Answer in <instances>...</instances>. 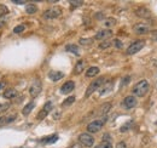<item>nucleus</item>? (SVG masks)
I'll return each mask as SVG.
<instances>
[{"mask_svg":"<svg viewBox=\"0 0 157 148\" xmlns=\"http://www.w3.org/2000/svg\"><path fill=\"white\" fill-rule=\"evenodd\" d=\"M149 87H150V85H149V82H148V80H140V82H138V83H136V84L133 86L132 94H133L134 96L143 97V96H145L146 94H148Z\"/></svg>","mask_w":157,"mask_h":148,"instance_id":"f257e3e1","label":"nucleus"},{"mask_svg":"<svg viewBox=\"0 0 157 148\" xmlns=\"http://www.w3.org/2000/svg\"><path fill=\"white\" fill-rule=\"evenodd\" d=\"M104 83H105V78H103V77L95 79L94 82H92L90 85H88L87 90H86V94H85V97H86V98H88V97H90L92 94H94V91H97L99 87H102Z\"/></svg>","mask_w":157,"mask_h":148,"instance_id":"f03ea898","label":"nucleus"},{"mask_svg":"<svg viewBox=\"0 0 157 148\" xmlns=\"http://www.w3.org/2000/svg\"><path fill=\"white\" fill-rule=\"evenodd\" d=\"M105 120H106V118H102V119H95V120L91 122L87 125V131L91 134H95L98 131H100V129L105 124Z\"/></svg>","mask_w":157,"mask_h":148,"instance_id":"7ed1b4c3","label":"nucleus"},{"mask_svg":"<svg viewBox=\"0 0 157 148\" xmlns=\"http://www.w3.org/2000/svg\"><path fill=\"white\" fill-rule=\"evenodd\" d=\"M62 15V10L59 6H53L51 9L46 10V11L42 14V17L45 19H54V18H58Z\"/></svg>","mask_w":157,"mask_h":148,"instance_id":"20e7f679","label":"nucleus"},{"mask_svg":"<svg viewBox=\"0 0 157 148\" xmlns=\"http://www.w3.org/2000/svg\"><path fill=\"white\" fill-rule=\"evenodd\" d=\"M78 142H80L81 146L90 148V147H92L94 144V137L91 134H88V132H83V134H81L80 136H78Z\"/></svg>","mask_w":157,"mask_h":148,"instance_id":"39448f33","label":"nucleus"},{"mask_svg":"<svg viewBox=\"0 0 157 148\" xmlns=\"http://www.w3.org/2000/svg\"><path fill=\"white\" fill-rule=\"evenodd\" d=\"M145 46V41L144 40H135V41H133L129 46H128V49H127V55H135L136 52H139L141 49Z\"/></svg>","mask_w":157,"mask_h":148,"instance_id":"423d86ee","label":"nucleus"},{"mask_svg":"<svg viewBox=\"0 0 157 148\" xmlns=\"http://www.w3.org/2000/svg\"><path fill=\"white\" fill-rule=\"evenodd\" d=\"M41 89H42L41 82L39 80V79H35V80L33 82V84L30 85V87H29V94H30L32 97H36L41 92Z\"/></svg>","mask_w":157,"mask_h":148,"instance_id":"0eeeda50","label":"nucleus"},{"mask_svg":"<svg viewBox=\"0 0 157 148\" xmlns=\"http://www.w3.org/2000/svg\"><path fill=\"white\" fill-rule=\"evenodd\" d=\"M134 14H135L136 17H139V18H146V19H148V18H151L152 17V12L150 11L148 7H145V6L136 7Z\"/></svg>","mask_w":157,"mask_h":148,"instance_id":"6e6552de","label":"nucleus"},{"mask_svg":"<svg viewBox=\"0 0 157 148\" xmlns=\"http://www.w3.org/2000/svg\"><path fill=\"white\" fill-rule=\"evenodd\" d=\"M136 104H138V101H136L135 96H127L122 101V107L126 109H132V108L136 107Z\"/></svg>","mask_w":157,"mask_h":148,"instance_id":"1a4fd4ad","label":"nucleus"},{"mask_svg":"<svg viewBox=\"0 0 157 148\" xmlns=\"http://www.w3.org/2000/svg\"><path fill=\"white\" fill-rule=\"evenodd\" d=\"M133 32L135 34H139V35L148 33L149 32V24H146V23H136L133 27Z\"/></svg>","mask_w":157,"mask_h":148,"instance_id":"9d476101","label":"nucleus"},{"mask_svg":"<svg viewBox=\"0 0 157 148\" xmlns=\"http://www.w3.org/2000/svg\"><path fill=\"white\" fill-rule=\"evenodd\" d=\"M111 35H112V32L110 29H102V31L97 32L94 39H97V40H107V38H110Z\"/></svg>","mask_w":157,"mask_h":148,"instance_id":"9b49d317","label":"nucleus"},{"mask_svg":"<svg viewBox=\"0 0 157 148\" xmlns=\"http://www.w3.org/2000/svg\"><path fill=\"white\" fill-rule=\"evenodd\" d=\"M74 87H75V83L73 82V80H69V82H66V83H64L63 85H62V87H61V92L62 94H70L73 90H74Z\"/></svg>","mask_w":157,"mask_h":148,"instance_id":"f8f14e48","label":"nucleus"},{"mask_svg":"<svg viewBox=\"0 0 157 148\" xmlns=\"http://www.w3.org/2000/svg\"><path fill=\"white\" fill-rule=\"evenodd\" d=\"M17 114L16 113H10V114H5L0 118V125H4V124H10L12 123L16 119Z\"/></svg>","mask_w":157,"mask_h":148,"instance_id":"ddd939ff","label":"nucleus"},{"mask_svg":"<svg viewBox=\"0 0 157 148\" xmlns=\"http://www.w3.org/2000/svg\"><path fill=\"white\" fill-rule=\"evenodd\" d=\"M48 77H50V79L52 82H58L61 80V79L64 77V74L62 72H56V71H51L50 73H48Z\"/></svg>","mask_w":157,"mask_h":148,"instance_id":"4468645a","label":"nucleus"},{"mask_svg":"<svg viewBox=\"0 0 157 148\" xmlns=\"http://www.w3.org/2000/svg\"><path fill=\"white\" fill-rule=\"evenodd\" d=\"M85 66H86V62H85L83 60L78 61V62L75 64V68H74V73H75V74H81V73L83 72V69H85Z\"/></svg>","mask_w":157,"mask_h":148,"instance_id":"2eb2a0df","label":"nucleus"},{"mask_svg":"<svg viewBox=\"0 0 157 148\" xmlns=\"http://www.w3.org/2000/svg\"><path fill=\"white\" fill-rule=\"evenodd\" d=\"M3 96H4V98H6V100H11V98L17 96V91L15 90V89H7V90L4 91Z\"/></svg>","mask_w":157,"mask_h":148,"instance_id":"dca6fc26","label":"nucleus"},{"mask_svg":"<svg viewBox=\"0 0 157 148\" xmlns=\"http://www.w3.org/2000/svg\"><path fill=\"white\" fill-rule=\"evenodd\" d=\"M65 50L69 51V52H73L75 56H80V50H78V46H77V45L69 44V45L65 46Z\"/></svg>","mask_w":157,"mask_h":148,"instance_id":"f3484780","label":"nucleus"},{"mask_svg":"<svg viewBox=\"0 0 157 148\" xmlns=\"http://www.w3.org/2000/svg\"><path fill=\"white\" fill-rule=\"evenodd\" d=\"M111 89H112V80L110 82H107V83H104L103 84V89L100 90V95H106L107 92H110L111 91Z\"/></svg>","mask_w":157,"mask_h":148,"instance_id":"a211bd4d","label":"nucleus"},{"mask_svg":"<svg viewBox=\"0 0 157 148\" xmlns=\"http://www.w3.org/2000/svg\"><path fill=\"white\" fill-rule=\"evenodd\" d=\"M111 109V103L110 102H106V103H104L100 108H99V115H105V114H107L109 113V111Z\"/></svg>","mask_w":157,"mask_h":148,"instance_id":"6ab92c4d","label":"nucleus"},{"mask_svg":"<svg viewBox=\"0 0 157 148\" xmlns=\"http://www.w3.org/2000/svg\"><path fill=\"white\" fill-rule=\"evenodd\" d=\"M97 74H99V68H98V67H91V68H88L87 72H86V77L87 78H93Z\"/></svg>","mask_w":157,"mask_h":148,"instance_id":"aec40b11","label":"nucleus"},{"mask_svg":"<svg viewBox=\"0 0 157 148\" xmlns=\"http://www.w3.org/2000/svg\"><path fill=\"white\" fill-rule=\"evenodd\" d=\"M58 140V136L57 135H51V136H47V137H44L41 139V143H54L56 141Z\"/></svg>","mask_w":157,"mask_h":148,"instance_id":"412c9836","label":"nucleus"},{"mask_svg":"<svg viewBox=\"0 0 157 148\" xmlns=\"http://www.w3.org/2000/svg\"><path fill=\"white\" fill-rule=\"evenodd\" d=\"M34 106H35V104H34V102H33V101H32V102H29V103H28V104H27V106L23 108V111H22L23 115H25V117H27V115H29V114H30V112L33 111Z\"/></svg>","mask_w":157,"mask_h":148,"instance_id":"4be33fe9","label":"nucleus"},{"mask_svg":"<svg viewBox=\"0 0 157 148\" xmlns=\"http://www.w3.org/2000/svg\"><path fill=\"white\" fill-rule=\"evenodd\" d=\"M116 24V19L115 18H105L104 21H103V26L105 28H111Z\"/></svg>","mask_w":157,"mask_h":148,"instance_id":"5701e85b","label":"nucleus"},{"mask_svg":"<svg viewBox=\"0 0 157 148\" xmlns=\"http://www.w3.org/2000/svg\"><path fill=\"white\" fill-rule=\"evenodd\" d=\"M25 11H27V14H29V15L35 14V12L37 11V6H36L35 4H27V6H25Z\"/></svg>","mask_w":157,"mask_h":148,"instance_id":"b1692460","label":"nucleus"},{"mask_svg":"<svg viewBox=\"0 0 157 148\" xmlns=\"http://www.w3.org/2000/svg\"><path fill=\"white\" fill-rule=\"evenodd\" d=\"M74 102H75V97H74V96H70V97L65 98V100L63 101V107H69V106H71Z\"/></svg>","mask_w":157,"mask_h":148,"instance_id":"393cba45","label":"nucleus"},{"mask_svg":"<svg viewBox=\"0 0 157 148\" xmlns=\"http://www.w3.org/2000/svg\"><path fill=\"white\" fill-rule=\"evenodd\" d=\"M112 45V41H110V40H104V41H102L100 44H99V47L100 50H105V49H107V47H110Z\"/></svg>","mask_w":157,"mask_h":148,"instance_id":"a878e982","label":"nucleus"},{"mask_svg":"<svg viewBox=\"0 0 157 148\" xmlns=\"http://www.w3.org/2000/svg\"><path fill=\"white\" fill-rule=\"evenodd\" d=\"M10 103H0V115H1L3 113H5L8 108H10Z\"/></svg>","mask_w":157,"mask_h":148,"instance_id":"bb28decb","label":"nucleus"},{"mask_svg":"<svg viewBox=\"0 0 157 148\" xmlns=\"http://www.w3.org/2000/svg\"><path fill=\"white\" fill-rule=\"evenodd\" d=\"M24 29H25L24 24H18L17 27L13 28V33H15V34H19V33H22V32L24 31Z\"/></svg>","mask_w":157,"mask_h":148,"instance_id":"cd10ccee","label":"nucleus"},{"mask_svg":"<svg viewBox=\"0 0 157 148\" xmlns=\"http://www.w3.org/2000/svg\"><path fill=\"white\" fill-rule=\"evenodd\" d=\"M98 148H112V144L110 141H103L99 146H98Z\"/></svg>","mask_w":157,"mask_h":148,"instance_id":"c85d7f7f","label":"nucleus"},{"mask_svg":"<svg viewBox=\"0 0 157 148\" xmlns=\"http://www.w3.org/2000/svg\"><path fill=\"white\" fill-rule=\"evenodd\" d=\"M47 114H48V112H46L45 109H41L40 112H39V114H37V119H39V120L45 119V118L47 117Z\"/></svg>","mask_w":157,"mask_h":148,"instance_id":"c756f323","label":"nucleus"},{"mask_svg":"<svg viewBox=\"0 0 157 148\" xmlns=\"http://www.w3.org/2000/svg\"><path fill=\"white\" fill-rule=\"evenodd\" d=\"M52 108H53V104H52V102H50V101H48V102H46V103H45V106H44V108H42V109H45L46 112H48V113H50V112L52 111Z\"/></svg>","mask_w":157,"mask_h":148,"instance_id":"7c9ffc66","label":"nucleus"},{"mask_svg":"<svg viewBox=\"0 0 157 148\" xmlns=\"http://www.w3.org/2000/svg\"><path fill=\"white\" fill-rule=\"evenodd\" d=\"M7 12H8L7 7L4 6V5H0V17H3V16H5V15H7Z\"/></svg>","mask_w":157,"mask_h":148,"instance_id":"2f4dec72","label":"nucleus"},{"mask_svg":"<svg viewBox=\"0 0 157 148\" xmlns=\"http://www.w3.org/2000/svg\"><path fill=\"white\" fill-rule=\"evenodd\" d=\"M93 43V39H80L81 45H91Z\"/></svg>","mask_w":157,"mask_h":148,"instance_id":"473e14b6","label":"nucleus"},{"mask_svg":"<svg viewBox=\"0 0 157 148\" xmlns=\"http://www.w3.org/2000/svg\"><path fill=\"white\" fill-rule=\"evenodd\" d=\"M112 44L115 45V47H116V49H122V45H123V44H122V41H121V40H119V39H115V40L112 41Z\"/></svg>","mask_w":157,"mask_h":148,"instance_id":"72a5a7b5","label":"nucleus"},{"mask_svg":"<svg viewBox=\"0 0 157 148\" xmlns=\"http://www.w3.org/2000/svg\"><path fill=\"white\" fill-rule=\"evenodd\" d=\"M132 123H133V122H128L124 126H122V127H121V132H126L127 130H128L129 127H131V125H132Z\"/></svg>","mask_w":157,"mask_h":148,"instance_id":"f704fd0d","label":"nucleus"},{"mask_svg":"<svg viewBox=\"0 0 157 148\" xmlns=\"http://www.w3.org/2000/svg\"><path fill=\"white\" fill-rule=\"evenodd\" d=\"M129 80H131V77L129 75H127V77H124L123 79H122V86H124V85H127L129 83Z\"/></svg>","mask_w":157,"mask_h":148,"instance_id":"c9c22d12","label":"nucleus"},{"mask_svg":"<svg viewBox=\"0 0 157 148\" xmlns=\"http://www.w3.org/2000/svg\"><path fill=\"white\" fill-rule=\"evenodd\" d=\"M116 148H127V146H126V142H123V141H120V142H117V144H116Z\"/></svg>","mask_w":157,"mask_h":148,"instance_id":"e433bc0d","label":"nucleus"},{"mask_svg":"<svg viewBox=\"0 0 157 148\" xmlns=\"http://www.w3.org/2000/svg\"><path fill=\"white\" fill-rule=\"evenodd\" d=\"M151 39H152L153 41H157V29H156V31H152L151 32Z\"/></svg>","mask_w":157,"mask_h":148,"instance_id":"4c0bfd02","label":"nucleus"},{"mask_svg":"<svg viewBox=\"0 0 157 148\" xmlns=\"http://www.w3.org/2000/svg\"><path fill=\"white\" fill-rule=\"evenodd\" d=\"M70 4H71L73 6H75V7H77V6H81L83 3H82V1H70Z\"/></svg>","mask_w":157,"mask_h":148,"instance_id":"58836bf2","label":"nucleus"},{"mask_svg":"<svg viewBox=\"0 0 157 148\" xmlns=\"http://www.w3.org/2000/svg\"><path fill=\"white\" fill-rule=\"evenodd\" d=\"M95 18L97 19H102V18H104V15L102 12H98V14H95Z\"/></svg>","mask_w":157,"mask_h":148,"instance_id":"ea45409f","label":"nucleus"},{"mask_svg":"<svg viewBox=\"0 0 157 148\" xmlns=\"http://www.w3.org/2000/svg\"><path fill=\"white\" fill-rule=\"evenodd\" d=\"M69 148H81V146L76 143V144H73V146H71V147H69Z\"/></svg>","mask_w":157,"mask_h":148,"instance_id":"a19ab883","label":"nucleus"},{"mask_svg":"<svg viewBox=\"0 0 157 148\" xmlns=\"http://www.w3.org/2000/svg\"><path fill=\"white\" fill-rule=\"evenodd\" d=\"M4 86H5V82H0V90H1Z\"/></svg>","mask_w":157,"mask_h":148,"instance_id":"79ce46f5","label":"nucleus"},{"mask_svg":"<svg viewBox=\"0 0 157 148\" xmlns=\"http://www.w3.org/2000/svg\"><path fill=\"white\" fill-rule=\"evenodd\" d=\"M15 4H19V5H22V4H24V1H13Z\"/></svg>","mask_w":157,"mask_h":148,"instance_id":"37998d69","label":"nucleus"}]
</instances>
